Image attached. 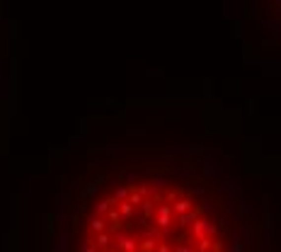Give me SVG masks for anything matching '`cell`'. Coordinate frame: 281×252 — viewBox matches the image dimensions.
<instances>
[{"label":"cell","mask_w":281,"mask_h":252,"mask_svg":"<svg viewBox=\"0 0 281 252\" xmlns=\"http://www.w3.org/2000/svg\"><path fill=\"white\" fill-rule=\"evenodd\" d=\"M56 252H281L279 194L225 134L121 124L63 177Z\"/></svg>","instance_id":"6da1fadb"},{"label":"cell","mask_w":281,"mask_h":252,"mask_svg":"<svg viewBox=\"0 0 281 252\" xmlns=\"http://www.w3.org/2000/svg\"><path fill=\"white\" fill-rule=\"evenodd\" d=\"M245 32L262 29L272 36H281V0H243Z\"/></svg>","instance_id":"7a4b0ae2"}]
</instances>
